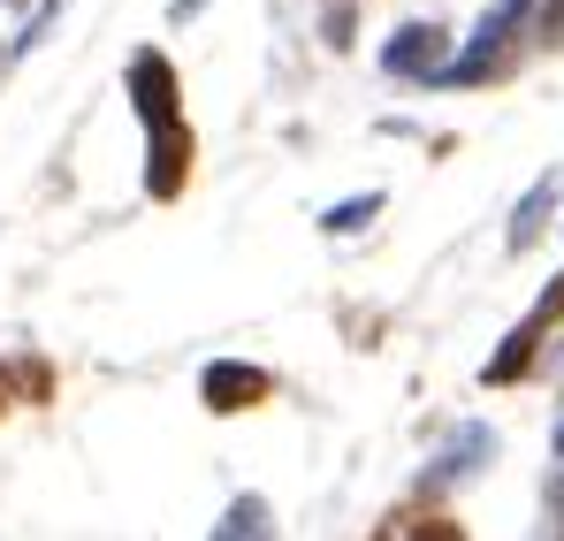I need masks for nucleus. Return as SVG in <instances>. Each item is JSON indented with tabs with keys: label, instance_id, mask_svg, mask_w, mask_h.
Here are the masks:
<instances>
[{
	"label": "nucleus",
	"instance_id": "nucleus-5",
	"mask_svg": "<svg viewBox=\"0 0 564 541\" xmlns=\"http://www.w3.org/2000/svg\"><path fill=\"white\" fill-rule=\"evenodd\" d=\"M198 389H206V404H214V412H245V404H260V397H268V374H260V366L221 359V366H206V381H198Z\"/></svg>",
	"mask_w": 564,
	"mask_h": 541
},
{
	"label": "nucleus",
	"instance_id": "nucleus-6",
	"mask_svg": "<svg viewBox=\"0 0 564 541\" xmlns=\"http://www.w3.org/2000/svg\"><path fill=\"white\" fill-rule=\"evenodd\" d=\"M488 451H496V435H488L480 420H466V428L451 435V451L435 457V473H427V480H435V488H443V480H466V473H480V457H488Z\"/></svg>",
	"mask_w": 564,
	"mask_h": 541
},
{
	"label": "nucleus",
	"instance_id": "nucleus-3",
	"mask_svg": "<svg viewBox=\"0 0 564 541\" xmlns=\"http://www.w3.org/2000/svg\"><path fill=\"white\" fill-rule=\"evenodd\" d=\"M557 313H564V274L550 282V290H542V305H534V313L511 328V344L488 359V381H519V374H527V359H534V344H542V328H550Z\"/></svg>",
	"mask_w": 564,
	"mask_h": 541
},
{
	"label": "nucleus",
	"instance_id": "nucleus-4",
	"mask_svg": "<svg viewBox=\"0 0 564 541\" xmlns=\"http://www.w3.org/2000/svg\"><path fill=\"white\" fill-rule=\"evenodd\" d=\"M443 46H451V39H443L435 23H404V31L381 46V69H389V77H443Z\"/></svg>",
	"mask_w": 564,
	"mask_h": 541
},
{
	"label": "nucleus",
	"instance_id": "nucleus-8",
	"mask_svg": "<svg viewBox=\"0 0 564 541\" xmlns=\"http://www.w3.org/2000/svg\"><path fill=\"white\" fill-rule=\"evenodd\" d=\"M550 206H557V176H542L534 191H527V206L511 214V252H527V245L542 237V214H550Z\"/></svg>",
	"mask_w": 564,
	"mask_h": 541
},
{
	"label": "nucleus",
	"instance_id": "nucleus-7",
	"mask_svg": "<svg viewBox=\"0 0 564 541\" xmlns=\"http://www.w3.org/2000/svg\"><path fill=\"white\" fill-rule=\"evenodd\" d=\"M214 541H275V527H268V504H260V496H237V504H229V519L214 527Z\"/></svg>",
	"mask_w": 564,
	"mask_h": 541
},
{
	"label": "nucleus",
	"instance_id": "nucleus-1",
	"mask_svg": "<svg viewBox=\"0 0 564 541\" xmlns=\"http://www.w3.org/2000/svg\"><path fill=\"white\" fill-rule=\"evenodd\" d=\"M130 85H138V115L153 130V198H176L191 176V130L176 122V77L161 54H138L130 62Z\"/></svg>",
	"mask_w": 564,
	"mask_h": 541
},
{
	"label": "nucleus",
	"instance_id": "nucleus-2",
	"mask_svg": "<svg viewBox=\"0 0 564 541\" xmlns=\"http://www.w3.org/2000/svg\"><path fill=\"white\" fill-rule=\"evenodd\" d=\"M527 8H534V0H496V8L480 15L473 46L458 54V62H443V77H435V85H473V77H488V69H496V46L511 39V23H527Z\"/></svg>",
	"mask_w": 564,
	"mask_h": 541
},
{
	"label": "nucleus",
	"instance_id": "nucleus-11",
	"mask_svg": "<svg viewBox=\"0 0 564 541\" xmlns=\"http://www.w3.org/2000/svg\"><path fill=\"white\" fill-rule=\"evenodd\" d=\"M557 457H564V428H557Z\"/></svg>",
	"mask_w": 564,
	"mask_h": 541
},
{
	"label": "nucleus",
	"instance_id": "nucleus-9",
	"mask_svg": "<svg viewBox=\"0 0 564 541\" xmlns=\"http://www.w3.org/2000/svg\"><path fill=\"white\" fill-rule=\"evenodd\" d=\"M381 214V191H367V198H344V206H328V237H351V229H367Z\"/></svg>",
	"mask_w": 564,
	"mask_h": 541
},
{
	"label": "nucleus",
	"instance_id": "nucleus-10",
	"mask_svg": "<svg viewBox=\"0 0 564 541\" xmlns=\"http://www.w3.org/2000/svg\"><path fill=\"white\" fill-rule=\"evenodd\" d=\"M404 541H466V534H458L451 519H412V527H404Z\"/></svg>",
	"mask_w": 564,
	"mask_h": 541
}]
</instances>
